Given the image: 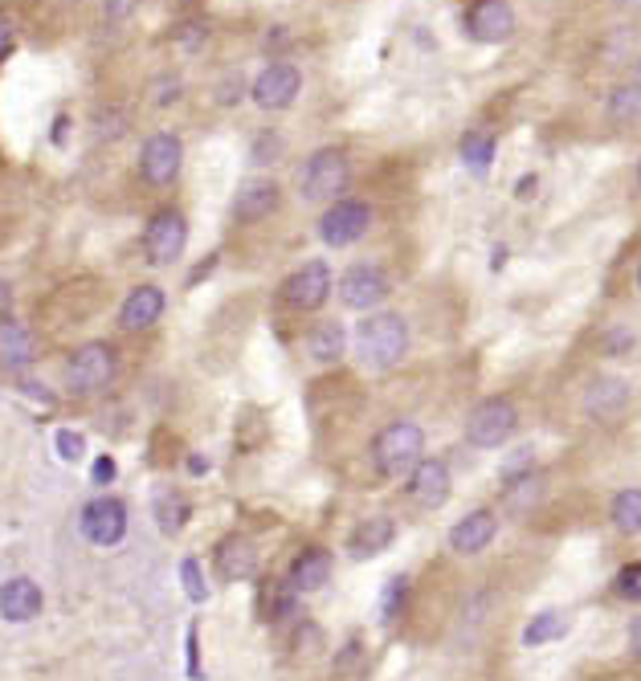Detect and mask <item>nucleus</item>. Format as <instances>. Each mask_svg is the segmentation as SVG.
Returning a JSON list of instances; mask_svg holds the SVG:
<instances>
[{
  "instance_id": "412c9836",
  "label": "nucleus",
  "mask_w": 641,
  "mask_h": 681,
  "mask_svg": "<svg viewBox=\"0 0 641 681\" xmlns=\"http://www.w3.org/2000/svg\"><path fill=\"white\" fill-rule=\"evenodd\" d=\"M629 404V384L626 380H592V387L585 392V408L592 421H613L626 413Z\"/></svg>"
},
{
  "instance_id": "b1692460",
  "label": "nucleus",
  "mask_w": 641,
  "mask_h": 681,
  "mask_svg": "<svg viewBox=\"0 0 641 681\" xmlns=\"http://www.w3.org/2000/svg\"><path fill=\"white\" fill-rule=\"evenodd\" d=\"M568 628H572V616L564 613V608H544V613H535L523 628V645L527 649H539V645H551L568 637Z\"/></svg>"
},
{
  "instance_id": "c756f323",
  "label": "nucleus",
  "mask_w": 641,
  "mask_h": 681,
  "mask_svg": "<svg viewBox=\"0 0 641 681\" xmlns=\"http://www.w3.org/2000/svg\"><path fill=\"white\" fill-rule=\"evenodd\" d=\"M609 115H613L617 123L641 119V78L626 82L621 91H613V98H609Z\"/></svg>"
},
{
  "instance_id": "ddd939ff",
  "label": "nucleus",
  "mask_w": 641,
  "mask_h": 681,
  "mask_svg": "<svg viewBox=\"0 0 641 681\" xmlns=\"http://www.w3.org/2000/svg\"><path fill=\"white\" fill-rule=\"evenodd\" d=\"M180 160H185V148H180V139L168 131L151 135L144 143V151H139V172H144L147 184H172L176 175H180Z\"/></svg>"
},
{
  "instance_id": "ea45409f",
  "label": "nucleus",
  "mask_w": 641,
  "mask_h": 681,
  "mask_svg": "<svg viewBox=\"0 0 641 681\" xmlns=\"http://www.w3.org/2000/svg\"><path fill=\"white\" fill-rule=\"evenodd\" d=\"M532 188H535V175H523V180H519V196H523V201L532 196Z\"/></svg>"
},
{
  "instance_id": "20e7f679",
  "label": "nucleus",
  "mask_w": 641,
  "mask_h": 681,
  "mask_svg": "<svg viewBox=\"0 0 641 681\" xmlns=\"http://www.w3.org/2000/svg\"><path fill=\"white\" fill-rule=\"evenodd\" d=\"M519 425V408L507 401V396H491L482 401L466 421V441L474 449H498V445L511 441V433Z\"/></svg>"
},
{
  "instance_id": "cd10ccee",
  "label": "nucleus",
  "mask_w": 641,
  "mask_h": 681,
  "mask_svg": "<svg viewBox=\"0 0 641 681\" xmlns=\"http://www.w3.org/2000/svg\"><path fill=\"white\" fill-rule=\"evenodd\" d=\"M613 526L621 534H641V486H629L613 498Z\"/></svg>"
},
{
  "instance_id": "c85d7f7f",
  "label": "nucleus",
  "mask_w": 641,
  "mask_h": 681,
  "mask_svg": "<svg viewBox=\"0 0 641 681\" xmlns=\"http://www.w3.org/2000/svg\"><path fill=\"white\" fill-rule=\"evenodd\" d=\"M156 519H160V531L164 534H180L188 522V502L180 494H160V502H156Z\"/></svg>"
},
{
  "instance_id": "2f4dec72",
  "label": "nucleus",
  "mask_w": 641,
  "mask_h": 681,
  "mask_svg": "<svg viewBox=\"0 0 641 681\" xmlns=\"http://www.w3.org/2000/svg\"><path fill=\"white\" fill-rule=\"evenodd\" d=\"M180 579H185V592L192 596L197 604L209 600V588H204V575H201V563L197 560H185L180 563Z\"/></svg>"
},
{
  "instance_id": "f03ea898",
  "label": "nucleus",
  "mask_w": 641,
  "mask_h": 681,
  "mask_svg": "<svg viewBox=\"0 0 641 681\" xmlns=\"http://www.w3.org/2000/svg\"><path fill=\"white\" fill-rule=\"evenodd\" d=\"M425 457V428L417 421H392L372 437V466L385 478H404Z\"/></svg>"
},
{
  "instance_id": "bb28decb",
  "label": "nucleus",
  "mask_w": 641,
  "mask_h": 681,
  "mask_svg": "<svg viewBox=\"0 0 641 681\" xmlns=\"http://www.w3.org/2000/svg\"><path fill=\"white\" fill-rule=\"evenodd\" d=\"M307 355L315 363L339 360V355H344V327H339V322H319V327L307 334Z\"/></svg>"
},
{
  "instance_id": "6ab92c4d",
  "label": "nucleus",
  "mask_w": 641,
  "mask_h": 681,
  "mask_svg": "<svg viewBox=\"0 0 641 681\" xmlns=\"http://www.w3.org/2000/svg\"><path fill=\"white\" fill-rule=\"evenodd\" d=\"M38 613H41V588L33 579L13 575L9 584H0V616H4V620L21 625V620H33Z\"/></svg>"
},
{
  "instance_id": "0eeeda50",
  "label": "nucleus",
  "mask_w": 641,
  "mask_h": 681,
  "mask_svg": "<svg viewBox=\"0 0 641 681\" xmlns=\"http://www.w3.org/2000/svg\"><path fill=\"white\" fill-rule=\"evenodd\" d=\"M298 91H303L298 66H291V62H270L254 78V86H250V98L262 110H286L298 98Z\"/></svg>"
},
{
  "instance_id": "aec40b11",
  "label": "nucleus",
  "mask_w": 641,
  "mask_h": 681,
  "mask_svg": "<svg viewBox=\"0 0 641 681\" xmlns=\"http://www.w3.org/2000/svg\"><path fill=\"white\" fill-rule=\"evenodd\" d=\"M332 572H335V563L332 555L323 547H307L298 560L291 563V575H286V584H291L294 592H319L332 584Z\"/></svg>"
},
{
  "instance_id": "58836bf2",
  "label": "nucleus",
  "mask_w": 641,
  "mask_h": 681,
  "mask_svg": "<svg viewBox=\"0 0 641 681\" xmlns=\"http://www.w3.org/2000/svg\"><path fill=\"white\" fill-rule=\"evenodd\" d=\"M94 478H98V481H111V478H115V466H111L107 457H103V461L94 466Z\"/></svg>"
},
{
  "instance_id": "a19ab883",
  "label": "nucleus",
  "mask_w": 641,
  "mask_h": 681,
  "mask_svg": "<svg viewBox=\"0 0 641 681\" xmlns=\"http://www.w3.org/2000/svg\"><path fill=\"white\" fill-rule=\"evenodd\" d=\"M626 4H641V0H626Z\"/></svg>"
},
{
  "instance_id": "5701e85b",
  "label": "nucleus",
  "mask_w": 641,
  "mask_h": 681,
  "mask_svg": "<svg viewBox=\"0 0 641 681\" xmlns=\"http://www.w3.org/2000/svg\"><path fill=\"white\" fill-rule=\"evenodd\" d=\"M279 209V184L274 180H250V184L238 192V204H233V213L238 221H262Z\"/></svg>"
},
{
  "instance_id": "c9c22d12",
  "label": "nucleus",
  "mask_w": 641,
  "mask_h": 681,
  "mask_svg": "<svg viewBox=\"0 0 641 681\" xmlns=\"http://www.w3.org/2000/svg\"><path fill=\"white\" fill-rule=\"evenodd\" d=\"M629 653L641 661V616H633V625H629Z\"/></svg>"
},
{
  "instance_id": "dca6fc26",
  "label": "nucleus",
  "mask_w": 641,
  "mask_h": 681,
  "mask_svg": "<svg viewBox=\"0 0 641 681\" xmlns=\"http://www.w3.org/2000/svg\"><path fill=\"white\" fill-rule=\"evenodd\" d=\"M392 539H397V522L388 519V514H368V519L356 522V531L348 534L351 560H372V555L392 547Z\"/></svg>"
},
{
  "instance_id": "e433bc0d",
  "label": "nucleus",
  "mask_w": 641,
  "mask_h": 681,
  "mask_svg": "<svg viewBox=\"0 0 641 681\" xmlns=\"http://www.w3.org/2000/svg\"><path fill=\"white\" fill-rule=\"evenodd\" d=\"M9 307H13V290L9 281H0V319H9Z\"/></svg>"
},
{
  "instance_id": "a878e982",
  "label": "nucleus",
  "mask_w": 641,
  "mask_h": 681,
  "mask_svg": "<svg viewBox=\"0 0 641 681\" xmlns=\"http://www.w3.org/2000/svg\"><path fill=\"white\" fill-rule=\"evenodd\" d=\"M458 156H462V163H466V172L486 175L491 172V163H495V135L491 131H470L466 139H462Z\"/></svg>"
},
{
  "instance_id": "37998d69",
  "label": "nucleus",
  "mask_w": 641,
  "mask_h": 681,
  "mask_svg": "<svg viewBox=\"0 0 641 681\" xmlns=\"http://www.w3.org/2000/svg\"><path fill=\"white\" fill-rule=\"evenodd\" d=\"M638 180H641V168H638Z\"/></svg>"
},
{
  "instance_id": "4c0bfd02",
  "label": "nucleus",
  "mask_w": 641,
  "mask_h": 681,
  "mask_svg": "<svg viewBox=\"0 0 641 681\" xmlns=\"http://www.w3.org/2000/svg\"><path fill=\"white\" fill-rule=\"evenodd\" d=\"M9 45H13V29H9V21L0 17V57L9 54Z\"/></svg>"
},
{
  "instance_id": "9d476101",
  "label": "nucleus",
  "mask_w": 641,
  "mask_h": 681,
  "mask_svg": "<svg viewBox=\"0 0 641 681\" xmlns=\"http://www.w3.org/2000/svg\"><path fill=\"white\" fill-rule=\"evenodd\" d=\"M404 494L421 510L445 507L450 502V466L438 461V457H421L413 466V473H409V481H404Z\"/></svg>"
},
{
  "instance_id": "473e14b6",
  "label": "nucleus",
  "mask_w": 641,
  "mask_h": 681,
  "mask_svg": "<svg viewBox=\"0 0 641 681\" xmlns=\"http://www.w3.org/2000/svg\"><path fill=\"white\" fill-rule=\"evenodd\" d=\"M617 596L641 604V563H633V567H626V572L617 575Z\"/></svg>"
},
{
  "instance_id": "a211bd4d",
  "label": "nucleus",
  "mask_w": 641,
  "mask_h": 681,
  "mask_svg": "<svg viewBox=\"0 0 641 681\" xmlns=\"http://www.w3.org/2000/svg\"><path fill=\"white\" fill-rule=\"evenodd\" d=\"M164 307H168V298H164L160 286H135L119 307V322L127 331H147L151 322H160Z\"/></svg>"
},
{
  "instance_id": "423d86ee",
  "label": "nucleus",
  "mask_w": 641,
  "mask_h": 681,
  "mask_svg": "<svg viewBox=\"0 0 641 681\" xmlns=\"http://www.w3.org/2000/svg\"><path fill=\"white\" fill-rule=\"evenodd\" d=\"M111 380H115V351H111L107 343H86V348H78L70 355V363H66L70 392H78V396L103 392Z\"/></svg>"
},
{
  "instance_id": "393cba45",
  "label": "nucleus",
  "mask_w": 641,
  "mask_h": 681,
  "mask_svg": "<svg viewBox=\"0 0 641 681\" xmlns=\"http://www.w3.org/2000/svg\"><path fill=\"white\" fill-rule=\"evenodd\" d=\"M544 494H548V481L539 478L535 469H527V473H519V478H507V507L515 510V514H527V510H535V502H544Z\"/></svg>"
},
{
  "instance_id": "f3484780",
  "label": "nucleus",
  "mask_w": 641,
  "mask_h": 681,
  "mask_svg": "<svg viewBox=\"0 0 641 681\" xmlns=\"http://www.w3.org/2000/svg\"><path fill=\"white\" fill-rule=\"evenodd\" d=\"M217 572L229 584H241V579H254L258 572V547L245 539V534H229L225 543L217 547Z\"/></svg>"
},
{
  "instance_id": "2eb2a0df",
  "label": "nucleus",
  "mask_w": 641,
  "mask_h": 681,
  "mask_svg": "<svg viewBox=\"0 0 641 681\" xmlns=\"http://www.w3.org/2000/svg\"><path fill=\"white\" fill-rule=\"evenodd\" d=\"M498 534V519L495 510H470L466 519L454 522V531H450V551L454 555H479L495 543Z\"/></svg>"
},
{
  "instance_id": "f704fd0d",
  "label": "nucleus",
  "mask_w": 641,
  "mask_h": 681,
  "mask_svg": "<svg viewBox=\"0 0 641 681\" xmlns=\"http://www.w3.org/2000/svg\"><path fill=\"white\" fill-rule=\"evenodd\" d=\"M103 4H107V17H115V21H119V17L132 13L139 0H103Z\"/></svg>"
},
{
  "instance_id": "4468645a",
  "label": "nucleus",
  "mask_w": 641,
  "mask_h": 681,
  "mask_svg": "<svg viewBox=\"0 0 641 681\" xmlns=\"http://www.w3.org/2000/svg\"><path fill=\"white\" fill-rule=\"evenodd\" d=\"M388 295V278L376 266H351L344 278H339V298L348 310H372L380 307Z\"/></svg>"
},
{
  "instance_id": "f8f14e48",
  "label": "nucleus",
  "mask_w": 641,
  "mask_h": 681,
  "mask_svg": "<svg viewBox=\"0 0 641 681\" xmlns=\"http://www.w3.org/2000/svg\"><path fill=\"white\" fill-rule=\"evenodd\" d=\"M466 33L482 45H503L515 33V9L507 0H474L466 13Z\"/></svg>"
},
{
  "instance_id": "6e6552de",
  "label": "nucleus",
  "mask_w": 641,
  "mask_h": 681,
  "mask_svg": "<svg viewBox=\"0 0 641 681\" xmlns=\"http://www.w3.org/2000/svg\"><path fill=\"white\" fill-rule=\"evenodd\" d=\"M188 245V221L180 209H164V213L151 216V225H147V262H156V266H172L176 257L185 254Z\"/></svg>"
},
{
  "instance_id": "f257e3e1",
  "label": "nucleus",
  "mask_w": 641,
  "mask_h": 681,
  "mask_svg": "<svg viewBox=\"0 0 641 681\" xmlns=\"http://www.w3.org/2000/svg\"><path fill=\"white\" fill-rule=\"evenodd\" d=\"M356 351L360 360L376 372H388L404 360L409 351V322L392 310H380V315H368V319L356 327Z\"/></svg>"
},
{
  "instance_id": "72a5a7b5",
  "label": "nucleus",
  "mask_w": 641,
  "mask_h": 681,
  "mask_svg": "<svg viewBox=\"0 0 641 681\" xmlns=\"http://www.w3.org/2000/svg\"><path fill=\"white\" fill-rule=\"evenodd\" d=\"M57 454H62V461H78L82 454H86V441H82L78 433H70V428H57Z\"/></svg>"
},
{
  "instance_id": "79ce46f5",
  "label": "nucleus",
  "mask_w": 641,
  "mask_h": 681,
  "mask_svg": "<svg viewBox=\"0 0 641 681\" xmlns=\"http://www.w3.org/2000/svg\"><path fill=\"white\" fill-rule=\"evenodd\" d=\"M638 286H641V266H638Z\"/></svg>"
},
{
  "instance_id": "4be33fe9",
  "label": "nucleus",
  "mask_w": 641,
  "mask_h": 681,
  "mask_svg": "<svg viewBox=\"0 0 641 681\" xmlns=\"http://www.w3.org/2000/svg\"><path fill=\"white\" fill-rule=\"evenodd\" d=\"M38 351V339L29 331L25 322L17 319H0V363L4 368H25Z\"/></svg>"
},
{
  "instance_id": "7c9ffc66",
  "label": "nucleus",
  "mask_w": 641,
  "mask_h": 681,
  "mask_svg": "<svg viewBox=\"0 0 641 681\" xmlns=\"http://www.w3.org/2000/svg\"><path fill=\"white\" fill-rule=\"evenodd\" d=\"M404 596H409V579H404V575H392V579L385 584V592H380V620H385V625L397 620Z\"/></svg>"
},
{
  "instance_id": "1a4fd4ad",
  "label": "nucleus",
  "mask_w": 641,
  "mask_h": 681,
  "mask_svg": "<svg viewBox=\"0 0 641 681\" xmlns=\"http://www.w3.org/2000/svg\"><path fill=\"white\" fill-rule=\"evenodd\" d=\"M327 295H332V266L327 262H307L282 281V302L291 310H319Z\"/></svg>"
},
{
  "instance_id": "9b49d317",
  "label": "nucleus",
  "mask_w": 641,
  "mask_h": 681,
  "mask_svg": "<svg viewBox=\"0 0 641 681\" xmlns=\"http://www.w3.org/2000/svg\"><path fill=\"white\" fill-rule=\"evenodd\" d=\"M82 534L94 547H115L127 534V507L119 498H94L91 507L82 510Z\"/></svg>"
},
{
  "instance_id": "39448f33",
  "label": "nucleus",
  "mask_w": 641,
  "mask_h": 681,
  "mask_svg": "<svg viewBox=\"0 0 641 681\" xmlns=\"http://www.w3.org/2000/svg\"><path fill=\"white\" fill-rule=\"evenodd\" d=\"M368 228H372V209L364 201H351V196L335 201L332 209L319 216V237H323V245H332V249L356 245Z\"/></svg>"
},
{
  "instance_id": "7ed1b4c3",
  "label": "nucleus",
  "mask_w": 641,
  "mask_h": 681,
  "mask_svg": "<svg viewBox=\"0 0 641 681\" xmlns=\"http://www.w3.org/2000/svg\"><path fill=\"white\" fill-rule=\"evenodd\" d=\"M351 184V163L348 151L339 148H319L307 156V163L298 168V192L303 201H344V192Z\"/></svg>"
}]
</instances>
